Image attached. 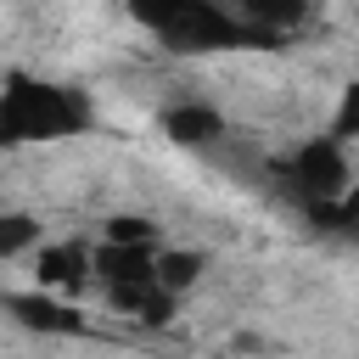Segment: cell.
I'll return each mask as SVG.
<instances>
[{
	"instance_id": "6da1fadb",
	"label": "cell",
	"mask_w": 359,
	"mask_h": 359,
	"mask_svg": "<svg viewBox=\"0 0 359 359\" xmlns=\"http://www.w3.org/2000/svg\"><path fill=\"white\" fill-rule=\"evenodd\" d=\"M90 129V107L50 79L34 73H6L0 84V146H45Z\"/></svg>"
},
{
	"instance_id": "7a4b0ae2",
	"label": "cell",
	"mask_w": 359,
	"mask_h": 359,
	"mask_svg": "<svg viewBox=\"0 0 359 359\" xmlns=\"http://www.w3.org/2000/svg\"><path fill=\"white\" fill-rule=\"evenodd\" d=\"M280 174L297 185V196H303V202H337V196L353 185L348 157H342V140H331V135L303 140V146L280 163Z\"/></svg>"
},
{
	"instance_id": "3957f363",
	"label": "cell",
	"mask_w": 359,
	"mask_h": 359,
	"mask_svg": "<svg viewBox=\"0 0 359 359\" xmlns=\"http://www.w3.org/2000/svg\"><path fill=\"white\" fill-rule=\"evenodd\" d=\"M0 309L22 325V331H34V337H84L90 331V320H84V309H73V303H62L56 292H6L0 297Z\"/></svg>"
},
{
	"instance_id": "277c9868",
	"label": "cell",
	"mask_w": 359,
	"mask_h": 359,
	"mask_svg": "<svg viewBox=\"0 0 359 359\" xmlns=\"http://www.w3.org/2000/svg\"><path fill=\"white\" fill-rule=\"evenodd\" d=\"M90 275L112 292V286H146L157 280V247H123V241H101L90 252Z\"/></svg>"
},
{
	"instance_id": "5b68a950",
	"label": "cell",
	"mask_w": 359,
	"mask_h": 359,
	"mask_svg": "<svg viewBox=\"0 0 359 359\" xmlns=\"http://www.w3.org/2000/svg\"><path fill=\"white\" fill-rule=\"evenodd\" d=\"M90 280V247L84 241H45L34 258V286L39 292H79Z\"/></svg>"
},
{
	"instance_id": "8992f818",
	"label": "cell",
	"mask_w": 359,
	"mask_h": 359,
	"mask_svg": "<svg viewBox=\"0 0 359 359\" xmlns=\"http://www.w3.org/2000/svg\"><path fill=\"white\" fill-rule=\"evenodd\" d=\"M163 135H168L174 146H185V151H202V146H213V140L224 135V118H219V107H208V101H180V107L163 112Z\"/></svg>"
},
{
	"instance_id": "52a82bcc",
	"label": "cell",
	"mask_w": 359,
	"mask_h": 359,
	"mask_svg": "<svg viewBox=\"0 0 359 359\" xmlns=\"http://www.w3.org/2000/svg\"><path fill=\"white\" fill-rule=\"evenodd\" d=\"M112 297V309H123V314H135L140 325H168V314H174V292L168 286H157V280H146V286H112L107 292Z\"/></svg>"
},
{
	"instance_id": "ba28073f",
	"label": "cell",
	"mask_w": 359,
	"mask_h": 359,
	"mask_svg": "<svg viewBox=\"0 0 359 359\" xmlns=\"http://www.w3.org/2000/svg\"><path fill=\"white\" fill-rule=\"evenodd\" d=\"M236 22H247V28H264V34H275V28H292L303 11H309V0H219Z\"/></svg>"
},
{
	"instance_id": "9c48e42d",
	"label": "cell",
	"mask_w": 359,
	"mask_h": 359,
	"mask_svg": "<svg viewBox=\"0 0 359 359\" xmlns=\"http://www.w3.org/2000/svg\"><path fill=\"white\" fill-rule=\"evenodd\" d=\"M202 269H208V258H202L196 247H168V252H157V286H168L174 297L191 292V286L202 280Z\"/></svg>"
},
{
	"instance_id": "30bf717a",
	"label": "cell",
	"mask_w": 359,
	"mask_h": 359,
	"mask_svg": "<svg viewBox=\"0 0 359 359\" xmlns=\"http://www.w3.org/2000/svg\"><path fill=\"white\" fill-rule=\"evenodd\" d=\"M39 247V219L34 213H0V258H17Z\"/></svg>"
},
{
	"instance_id": "8fae6325",
	"label": "cell",
	"mask_w": 359,
	"mask_h": 359,
	"mask_svg": "<svg viewBox=\"0 0 359 359\" xmlns=\"http://www.w3.org/2000/svg\"><path fill=\"white\" fill-rule=\"evenodd\" d=\"M107 241H123V247H157V224L140 219V213H112V219H107Z\"/></svg>"
},
{
	"instance_id": "7c38bea8",
	"label": "cell",
	"mask_w": 359,
	"mask_h": 359,
	"mask_svg": "<svg viewBox=\"0 0 359 359\" xmlns=\"http://www.w3.org/2000/svg\"><path fill=\"white\" fill-rule=\"evenodd\" d=\"M185 6H191V0H129V17H135L140 28H151V34H163Z\"/></svg>"
},
{
	"instance_id": "4fadbf2b",
	"label": "cell",
	"mask_w": 359,
	"mask_h": 359,
	"mask_svg": "<svg viewBox=\"0 0 359 359\" xmlns=\"http://www.w3.org/2000/svg\"><path fill=\"white\" fill-rule=\"evenodd\" d=\"M331 140H359V79L342 84V101L331 112Z\"/></svg>"
}]
</instances>
